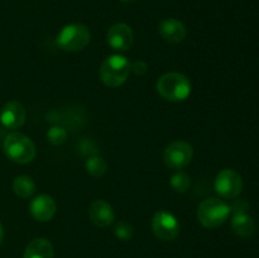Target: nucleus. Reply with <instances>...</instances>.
I'll list each match as a JSON object with an SVG mask.
<instances>
[{
	"instance_id": "f257e3e1",
	"label": "nucleus",
	"mask_w": 259,
	"mask_h": 258,
	"mask_svg": "<svg viewBox=\"0 0 259 258\" xmlns=\"http://www.w3.org/2000/svg\"><path fill=\"white\" fill-rule=\"evenodd\" d=\"M191 81L180 72H167L157 81V93L167 101H184L191 95Z\"/></svg>"
},
{
	"instance_id": "f03ea898",
	"label": "nucleus",
	"mask_w": 259,
	"mask_h": 258,
	"mask_svg": "<svg viewBox=\"0 0 259 258\" xmlns=\"http://www.w3.org/2000/svg\"><path fill=\"white\" fill-rule=\"evenodd\" d=\"M3 151L10 161L18 164L29 163L37 156V148L32 139L18 132L8 134L3 143Z\"/></svg>"
},
{
	"instance_id": "7ed1b4c3",
	"label": "nucleus",
	"mask_w": 259,
	"mask_h": 258,
	"mask_svg": "<svg viewBox=\"0 0 259 258\" xmlns=\"http://www.w3.org/2000/svg\"><path fill=\"white\" fill-rule=\"evenodd\" d=\"M131 65L128 58L121 55H111L103 61L99 70L101 82L108 88H119L123 85L131 73Z\"/></svg>"
},
{
	"instance_id": "20e7f679",
	"label": "nucleus",
	"mask_w": 259,
	"mask_h": 258,
	"mask_svg": "<svg viewBox=\"0 0 259 258\" xmlns=\"http://www.w3.org/2000/svg\"><path fill=\"white\" fill-rule=\"evenodd\" d=\"M230 205L219 197H209L197 207V220L200 224L209 229L219 228L230 217Z\"/></svg>"
},
{
	"instance_id": "39448f33",
	"label": "nucleus",
	"mask_w": 259,
	"mask_h": 258,
	"mask_svg": "<svg viewBox=\"0 0 259 258\" xmlns=\"http://www.w3.org/2000/svg\"><path fill=\"white\" fill-rule=\"evenodd\" d=\"M90 40L91 33L89 28L81 23H72L60 30L56 43L65 52H80L88 47Z\"/></svg>"
},
{
	"instance_id": "423d86ee",
	"label": "nucleus",
	"mask_w": 259,
	"mask_h": 258,
	"mask_svg": "<svg viewBox=\"0 0 259 258\" xmlns=\"http://www.w3.org/2000/svg\"><path fill=\"white\" fill-rule=\"evenodd\" d=\"M214 189L223 199H235L243 190L242 176L233 168L222 169L215 177Z\"/></svg>"
},
{
	"instance_id": "0eeeda50",
	"label": "nucleus",
	"mask_w": 259,
	"mask_h": 258,
	"mask_svg": "<svg viewBox=\"0 0 259 258\" xmlns=\"http://www.w3.org/2000/svg\"><path fill=\"white\" fill-rule=\"evenodd\" d=\"M194 157V148L186 141H175L166 147L163 159L169 169L180 171L191 162Z\"/></svg>"
},
{
	"instance_id": "6e6552de",
	"label": "nucleus",
	"mask_w": 259,
	"mask_h": 258,
	"mask_svg": "<svg viewBox=\"0 0 259 258\" xmlns=\"http://www.w3.org/2000/svg\"><path fill=\"white\" fill-rule=\"evenodd\" d=\"M180 223L172 212L159 210L152 219V230L158 239L163 242H172L180 234Z\"/></svg>"
},
{
	"instance_id": "1a4fd4ad",
	"label": "nucleus",
	"mask_w": 259,
	"mask_h": 258,
	"mask_svg": "<svg viewBox=\"0 0 259 258\" xmlns=\"http://www.w3.org/2000/svg\"><path fill=\"white\" fill-rule=\"evenodd\" d=\"M106 42L114 51H128L134 42L133 29L125 23H115L106 33Z\"/></svg>"
},
{
	"instance_id": "9d476101",
	"label": "nucleus",
	"mask_w": 259,
	"mask_h": 258,
	"mask_svg": "<svg viewBox=\"0 0 259 258\" xmlns=\"http://www.w3.org/2000/svg\"><path fill=\"white\" fill-rule=\"evenodd\" d=\"M29 212L33 219L37 222H50L57 212V204L52 196L47 194H40L30 200Z\"/></svg>"
},
{
	"instance_id": "9b49d317",
	"label": "nucleus",
	"mask_w": 259,
	"mask_h": 258,
	"mask_svg": "<svg viewBox=\"0 0 259 258\" xmlns=\"http://www.w3.org/2000/svg\"><path fill=\"white\" fill-rule=\"evenodd\" d=\"M27 111L19 101H8L0 110V123L7 129H18L25 123Z\"/></svg>"
},
{
	"instance_id": "f8f14e48",
	"label": "nucleus",
	"mask_w": 259,
	"mask_h": 258,
	"mask_svg": "<svg viewBox=\"0 0 259 258\" xmlns=\"http://www.w3.org/2000/svg\"><path fill=\"white\" fill-rule=\"evenodd\" d=\"M88 215L90 222L98 228H108L115 220V211L105 200H94L89 206Z\"/></svg>"
},
{
	"instance_id": "ddd939ff",
	"label": "nucleus",
	"mask_w": 259,
	"mask_h": 258,
	"mask_svg": "<svg viewBox=\"0 0 259 258\" xmlns=\"http://www.w3.org/2000/svg\"><path fill=\"white\" fill-rule=\"evenodd\" d=\"M158 33L166 42L180 43L186 38L187 30L182 22L175 18H167L159 23Z\"/></svg>"
},
{
	"instance_id": "4468645a",
	"label": "nucleus",
	"mask_w": 259,
	"mask_h": 258,
	"mask_svg": "<svg viewBox=\"0 0 259 258\" xmlns=\"http://www.w3.org/2000/svg\"><path fill=\"white\" fill-rule=\"evenodd\" d=\"M55 249L53 244L46 238H35L24 250L23 258H53Z\"/></svg>"
},
{
	"instance_id": "2eb2a0df",
	"label": "nucleus",
	"mask_w": 259,
	"mask_h": 258,
	"mask_svg": "<svg viewBox=\"0 0 259 258\" xmlns=\"http://www.w3.org/2000/svg\"><path fill=\"white\" fill-rule=\"evenodd\" d=\"M232 229L238 237L250 238L255 233L257 224L247 212H237L232 219Z\"/></svg>"
},
{
	"instance_id": "dca6fc26",
	"label": "nucleus",
	"mask_w": 259,
	"mask_h": 258,
	"mask_svg": "<svg viewBox=\"0 0 259 258\" xmlns=\"http://www.w3.org/2000/svg\"><path fill=\"white\" fill-rule=\"evenodd\" d=\"M35 189L37 186H35L34 180L27 175L17 176L13 181V191L20 199H29L30 196L34 195Z\"/></svg>"
},
{
	"instance_id": "f3484780",
	"label": "nucleus",
	"mask_w": 259,
	"mask_h": 258,
	"mask_svg": "<svg viewBox=\"0 0 259 258\" xmlns=\"http://www.w3.org/2000/svg\"><path fill=\"white\" fill-rule=\"evenodd\" d=\"M85 169L89 175L94 177H100L108 169V163H106L105 159L101 156H91L86 159L85 162Z\"/></svg>"
},
{
	"instance_id": "a211bd4d",
	"label": "nucleus",
	"mask_w": 259,
	"mask_h": 258,
	"mask_svg": "<svg viewBox=\"0 0 259 258\" xmlns=\"http://www.w3.org/2000/svg\"><path fill=\"white\" fill-rule=\"evenodd\" d=\"M169 184H171V187L176 192H180V194H184L191 186V179H190L189 175L184 171H176L171 176V180H169Z\"/></svg>"
},
{
	"instance_id": "6ab92c4d",
	"label": "nucleus",
	"mask_w": 259,
	"mask_h": 258,
	"mask_svg": "<svg viewBox=\"0 0 259 258\" xmlns=\"http://www.w3.org/2000/svg\"><path fill=\"white\" fill-rule=\"evenodd\" d=\"M47 141L53 146H61L67 139V131L61 125H53L47 132Z\"/></svg>"
},
{
	"instance_id": "aec40b11",
	"label": "nucleus",
	"mask_w": 259,
	"mask_h": 258,
	"mask_svg": "<svg viewBox=\"0 0 259 258\" xmlns=\"http://www.w3.org/2000/svg\"><path fill=\"white\" fill-rule=\"evenodd\" d=\"M114 234H115V237L118 239L128 242V240H131L133 238L134 228L126 222H118L114 225Z\"/></svg>"
},
{
	"instance_id": "412c9836",
	"label": "nucleus",
	"mask_w": 259,
	"mask_h": 258,
	"mask_svg": "<svg viewBox=\"0 0 259 258\" xmlns=\"http://www.w3.org/2000/svg\"><path fill=\"white\" fill-rule=\"evenodd\" d=\"M148 71V65L144 61H136L131 65V72H134L137 76H143Z\"/></svg>"
},
{
	"instance_id": "4be33fe9",
	"label": "nucleus",
	"mask_w": 259,
	"mask_h": 258,
	"mask_svg": "<svg viewBox=\"0 0 259 258\" xmlns=\"http://www.w3.org/2000/svg\"><path fill=\"white\" fill-rule=\"evenodd\" d=\"M3 239H4V228H3L2 223H0V244H2Z\"/></svg>"
},
{
	"instance_id": "5701e85b",
	"label": "nucleus",
	"mask_w": 259,
	"mask_h": 258,
	"mask_svg": "<svg viewBox=\"0 0 259 258\" xmlns=\"http://www.w3.org/2000/svg\"><path fill=\"white\" fill-rule=\"evenodd\" d=\"M121 3H125V4H128V3H133V2H136V0H120Z\"/></svg>"
}]
</instances>
